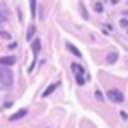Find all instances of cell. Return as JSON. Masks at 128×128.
Returning a JSON list of instances; mask_svg holds the SVG:
<instances>
[{"label": "cell", "instance_id": "cell-1", "mask_svg": "<svg viewBox=\"0 0 128 128\" xmlns=\"http://www.w3.org/2000/svg\"><path fill=\"white\" fill-rule=\"evenodd\" d=\"M12 84H14V74H12L10 66L8 68H0V86L2 88H10Z\"/></svg>", "mask_w": 128, "mask_h": 128}, {"label": "cell", "instance_id": "cell-2", "mask_svg": "<svg viewBox=\"0 0 128 128\" xmlns=\"http://www.w3.org/2000/svg\"><path fill=\"white\" fill-rule=\"evenodd\" d=\"M106 98H108V100H112V102H116V104L124 102V94H122L120 90H116V88H110V90L106 92Z\"/></svg>", "mask_w": 128, "mask_h": 128}, {"label": "cell", "instance_id": "cell-3", "mask_svg": "<svg viewBox=\"0 0 128 128\" xmlns=\"http://www.w3.org/2000/svg\"><path fill=\"white\" fill-rule=\"evenodd\" d=\"M16 64V56H2L0 58V66H14Z\"/></svg>", "mask_w": 128, "mask_h": 128}, {"label": "cell", "instance_id": "cell-4", "mask_svg": "<svg viewBox=\"0 0 128 128\" xmlns=\"http://www.w3.org/2000/svg\"><path fill=\"white\" fill-rule=\"evenodd\" d=\"M70 68H72V72H74V74H80V76H88V74H86V70H84L80 64H72Z\"/></svg>", "mask_w": 128, "mask_h": 128}, {"label": "cell", "instance_id": "cell-5", "mask_svg": "<svg viewBox=\"0 0 128 128\" xmlns=\"http://www.w3.org/2000/svg\"><path fill=\"white\" fill-rule=\"evenodd\" d=\"M26 114H28V110H26V108H22V110H18V112H14V114L10 116V120H20V118H24Z\"/></svg>", "mask_w": 128, "mask_h": 128}, {"label": "cell", "instance_id": "cell-6", "mask_svg": "<svg viewBox=\"0 0 128 128\" xmlns=\"http://www.w3.org/2000/svg\"><path fill=\"white\" fill-rule=\"evenodd\" d=\"M38 50H40V40H32V54H34V60L38 56Z\"/></svg>", "mask_w": 128, "mask_h": 128}, {"label": "cell", "instance_id": "cell-7", "mask_svg": "<svg viewBox=\"0 0 128 128\" xmlns=\"http://www.w3.org/2000/svg\"><path fill=\"white\" fill-rule=\"evenodd\" d=\"M116 60H118V54H116V52H110V54L106 56V62H108V64H114Z\"/></svg>", "mask_w": 128, "mask_h": 128}, {"label": "cell", "instance_id": "cell-8", "mask_svg": "<svg viewBox=\"0 0 128 128\" xmlns=\"http://www.w3.org/2000/svg\"><path fill=\"white\" fill-rule=\"evenodd\" d=\"M68 50H70V52H72V54H74L76 58H80V56H82V52H80V50H78L76 46H72V44H68Z\"/></svg>", "mask_w": 128, "mask_h": 128}, {"label": "cell", "instance_id": "cell-9", "mask_svg": "<svg viewBox=\"0 0 128 128\" xmlns=\"http://www.w3.org/2000/svg\"><path fill=\"white\" fill-rule=\"evenodd\" d=\"M34 30H36V28H34V24H32V26H28V30H26V38H28V40H32V38H34Z\"/></svg>", "mask_w": 128, "mask_h": 128}, {"label": "cell", "instance_id": "cell-10", "mask_svg": "<svg viewBox=\"0 0 128 128\" xmlns=\"http://www.w3.org/2000/svg\"><path fill=\"white\" fill-rule=\"evenodd\" d=\"M86 78H90V76H80V74H76V84H78V86H84Z\"/></svg>", "mask_w": 128, "mask_h": 128}, {"label": "cell", "instance_id": "cell-11", "mask_svg": "<svg viewBox=\"0 0 128 128\" xmlns=\"http://www.w3.org/2000/svg\"><path fill=\"white\" fill-rule=\"evenodd\" d=\"M54 90H56V84H50V86H48V88H46V90H44V94H42V96H44V98H46V96H50V94H52V92H54Z\"/></svg>", "mask_w": 128, "mask_h": 128}, {"label": "cell", "instance_id": "cell-12", "mask_svg": "<svg viewBox=\"0 0 128 128\" xmlns=\"http://www.w3.org/2000/svg\"><path fill=\"white\" fill-rule=\"evenodd\" d=\"M94 96H96V100H98V102H104V94H102L100 90H96V92H94Z\"/></svg>", "mask_w": 128, "mask_h": 128}, {"label": "cell", "instance_id": "cell-13", "mask_svg": "<svg viewBox=\"0 0 128 128\" xmlns=\"http://www.w3.org/2000/svg\"><path fill=\"white\" fill-rule=\"evenodd\" d=\"M30 12L32 16H36V0H30Z\"/></svg>", "mask_w": 128, "mask_h": 128}, {"label": "cell", "instance_id": "cell-14", "mask_svg": "<svg viewBox=\"0 0 128 128\" xmlns=\"http://www.w3.org/2000/svg\"><path fill=\"white\" fill-rule=\"evenodd\" d=\"M120 118H122V120L126 122V120H128V114H126V112H120Z\"/></svg>", "mask_w": 128, "mask_h": 128}, {"label": "cell", "instance_id": "cell-15", "mask_svg": "<svg viewBox=\"0 0 128 128\" xmlns=\"http://www.w3.org/2000/svg\"><path fill=\"white\" fill-rule=\"evenodd\" d=\"M120 26H128V18H122L120 20Z\"/></svg>", "mask_w": 128, "mask_h": 128}, {"label": "cell", "instance_id": "cell-16", "mask_svg": "<svg viewBox=\"0 0 128 128\" xmlns=\"http://www.w3.org/2000/svg\"><path fill=\"white\" fill-rule=\"evenodd\" d=\"M4 20H6V16H4L2 12H0V24H4Z\"/></svg>", "mask_w": 128, "mask_h": 128}]
</instances>
